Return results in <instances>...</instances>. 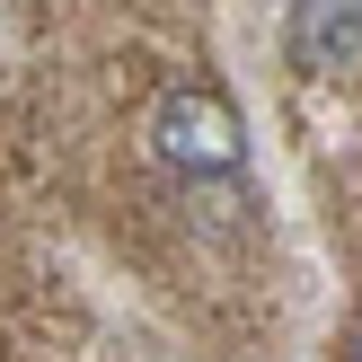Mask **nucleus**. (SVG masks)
<instances>
[{"mask_svg": "<svg viewBox=\"0 0 362 362\" xmlns=\"http://www.w3.org/2000/svg\"><path fill=\"white\" fill-rule=\"evenodd\" d=\"M345 362H362V318H354V336H345Z\"/></svg>", "mask_w": 362, "mask_h": 362, "instance_id": "f03ea898", "label": "nucleus"}, {"mask_svg": "<svg viewBox=\"0 0 362 362\" xmlns=\"http://www.w3.org/2000/svg\"><path fill=\"white\" fill-rule=\"evenodd\" d=\"M151 159L186 186H221L247 168V115L221 80H168L151 106Z\"/></svg>", "mask_w": 362, "mask_h": 362, "instance_id": "f257e3e1", "label": "nucleus"}]
</instances>
